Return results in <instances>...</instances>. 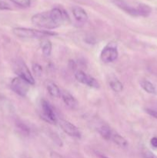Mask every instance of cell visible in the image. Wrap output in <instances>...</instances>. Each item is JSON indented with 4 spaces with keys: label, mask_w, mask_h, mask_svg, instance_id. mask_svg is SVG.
<instances>
[{
    "label": "cell",
    "mask_w": 157,
    "mask_h": 158,
    "mask_svg": "<svg viewBox=\"0 0 157 158\" xmlns=\"http://www.w3.org/2000/svg\"><path fill=\"white\" fill-rule=\"evenodd\" d=\"M16 127L18 128V131H20L22 134L25 136H28L30 134V129L24 123H22V122H17Z\"/></svg>",
    "instance_id": "ac0fdd59"
},
{
    "label": "cell",
    "mask_w": 157,
    "mask_h": 158,
    "mask_svg": "<svg viewBox=\"0 0 157 158\" xmlns=\"http://www.w3.org/2000/svg\"><path fill=\"white\" fill-rule=\"evenodd\" d=\"M42 117L50 123H56L57 119L55 113L50 103L46 100L42 101Z\"/></svg>",
    "instance_id": "52a82bcc"
},
{
    "label": "cell",
    "mask_w": 157,
    "mask_h": 158,
    "mask_svg": "<svg viewBox=\"0 0 157 158\" xmlns=\"http://www.w3.org/2000/svg\"><path fill=\"white\" fill-rule=\"evenodd\" d=\"M146 111L148 114H149L150 116H152V117H155V118L157 119V111L156 110H151V109H146Z\"/></svg>",
    "instance_id": "603a6c76"
},
{
    "label": "cell",
    "mask_w": 157,
    "mask_h": 158,
    "mask_svg": "<svg viewBox=\"0 0 157 158\" xmlns=\"http://www.w3.org/2000/svg\"><path fill=\"white\" fill-rule=\"evenodd\" d=\"M61 97L62 99L63 102H64L65 104L69 107L70 109H76L77 106H78V101L76 100V99L73 97L72 95H71L69 92L67 91H62L61 94Z\"/></svg>",
    "instance_id": "8fae6325"
},
{
    "label": "cell",
    "mask_w": 157,
    "mask_h": 158,
    "mask_svg": "<svg viewBox=\"0 0 157 158\" xmlns=\"http://www.w3.org/2000/svg\"><path fill=\"white\" fill-rule=\"evenodd\" d=\"M57 123L59 125L60 128L66 134L70 136V137H75V138H80L81 137L82 134L80 131L78 129V127H76L72 123H70V122L67 121L66 120H63V119H58L57 120Z\"/></svg>",
    "instance_id": "8992f818"
},
{
    "label": "cell",
    "mask_w": 157,
    "mask_h": 158,
    "mask_svg": "<svg viewBox=\"0 0 157 158\" xmlns=\"http://www.w3.org/2000/svg\"><path fill=\"white\" fill-rule=\"evenodd\" d=\"M150 144L151 146L153 147L154 148H157V137H154L151 139Z\"/></svg>",
    "instance_id": "cb8c5ba5"
},
{
    "label": "cell",
    "mask_w": 157,
    "mask_h": 158,
    "mask_svg": "<svg viewBox=\"0 0 157 158\" xmlns=\"http://www.w3.org/2000/svg\"><path fill=\"white\" fill-rule=\"evenodd\" d=\"M112 141H113L114 143H116L118 146L121 147V148H126L128 146V142L126 139L123 137H122L120 134H119L118 133L115 132V131H112V137H111V140Z\"/></svg>",
    "instance_id": "5bb4252c"
},
{
    "label": "cell",
    "mask_w": 157,
    "mask_h": 158,
    "mask_svg": "<svg viewBox=\"0 0 157 158\" xmlns=\"http://www.w3.org/2000/svg\"><path fill=\"white\" fill-rule=\"evenodd\" d=\"M23 158H31V157H23Z\"/></svg>",
    "instance_id": "d4e9b609"
},
{
    "label": "cell",
    "mask_w": 157,
    "mask_h": 158,
    "mask_svg": "<svg viewBox=\"0 0 157 158\" xmlns=\"http://www.w3.org/2000/svg\"><path fill=\"white\" fill-rule=\"evenodd\" d=\"M11 6L5 1L0 0V10H10Z\"/></svg>",
    "instance_id": "ffe728a7"
},
{
    "label": "cell",
    "mask_w": 157,
    "mask_h": 158,
    "mask_svg": "<svg viewBox=\"0 0 157 158\" xmlns=\"http://www.w3.org/2000/svg\"><path fill=\"white\" fill-rule=\"evenodd\" d=\"M29 83L20 77L14 78L11 82V89L21 97H26L29 90Z\"/></svg>",
    "instance_id": "5b68a950"
},
{
    "label": "cell",
    "mask_w": 157,
    "mask_h": 158,
    "mask_svg": "<svg viewBox=\"0 0 157 158\" xmlns=\"http://www.w3.org/2000/svg\"><path fill=\"white\" fill-rule=\"evenodd\" d=\"M14 35L19 38H43L45 36L55 35L54 32L46 30H37V29H28V28L17 27L12 29Z\"/></svg>",
    "instance_id": "3957f363"
},
{
    "label": "cell",
    "mask_w": 157,
    "mask_h": 158,
    "mask_svg": "<svg viewBox=\"0 0 157 158\" xmlns=\"http://www.w3.org/2000/svg\"><path fill=\"white\" fill-rule=\"evenodd\" d=\"M109 86H110L111 89L116 93H120L123 91V85L119 80H116V79H113L111 80L109 82Z\"/></svg>",
    "instance_id": "e0dca14e"
},
{
    "label": "cell",
    "mask_w": 157,
    "mask_h": 158,
    "mask_svg": "<svg viewBox=\"0 0 157 158\" xmlns=\"http://www.w3.org/2000/svg\"><path fill=\"white\" fill-rule=\"evenodd\" d=\"M98 132L99 133L100 135L106 140H110L111 137H112V130L106 124H101L97 127Z\"/></svg>",
    "instance_id": "7c38bea8"
},
{
    "label": "cell",
    "mask_w": 157,
    "mask_h": 158,
    "mask_svg": "<svg viewBox=\"0 0 157 158\" xmlns=\"http://www.w3.org/2000/svg\"><path fill=\"white\" fill-rule=\"evenodd\" d=\"M118 50L115 47L108 46V47L104 48L103 50L102 51L100 58H101L103 62L106 63H111V62L115 61L117 57H118Z\"/></svg>",
    "instance_id": "9c48e42d"
},
{
    "label": "cell",
    "mask_w": 157,
    "mask_h": 158,
    "mask_svg": "<svg viewBox=\"0 0 157 158\" xmlns=\"http://www.w3.org/2000/svg\"><path fill=\"white\" fill-rule=\"evenodd\" d=\"M32 69H33V71L35 73H36L37 75H38V74H40L42 73V67L39 66V65L38 64H34L33 66H32Z\"/></svg>",
    "instance_id": "7402d4cb"
},
{
    "label": "cell",
    "mask_w": 157,
    "mask_h": 158,
    "mask_svg": "<svg viewBox=\"0 0 157 158\" xmlns=\"http://www.w3.org/2000/svg\"><path fill=\"white\" fill-rule=\"evenodd\" d=\"M140 86H141V87L143 88L146 92H147L148 94H156V89H155V86H154L151 82L148 81V80H142V81L140 82Z\"/></svg>",
    "instance_id": "9a60e30c"
},
{
    "label": "cell",
    "mask_w": 157,
    "mask_h": 158,
    "mask_svg": "<svg viewBox=\"0 0 157 158\" xmlns=\"http://www.w3.org/2000/svg\"><path fill=\"white\" fill-rule=\"evenodd\" d=\"M72 14L74 18L77 22L81 23H85L88 20V14L84 9L79 6H74L72 7Z\"/></svg>",
    "instance_id": "30bf717a"
},
{
    "label": "cell",
    "mask_w": 157,
    "mask_h": 158,
    "mask_svg": "<svg viewBox=\"0 0 157 158\" xmlns=\"http://www.w3.org/2000/svg\"><path fill=\"white\" fill-rule=\"evenodd\" d=\"M41 47L42 50V53L44 54L46 56H49L52 52V43L49 40H42L41 43Z\"/></svg>",
    "instance_id": "2e32d148"
},
{
    "label": "cell",
    "mask_w": 157,
    "mask_h": 158,
    "mask_svg": "<svg viewBox=\"0 0 157 158\" xmlns=\"http://www.w3.org/2000/svg\"><path fill=\"white\" fill-rule=\"evenodd\" d=\"M32 24L46 29H54L69 23V16L66 10L60 7H55L51 10L39 12L32 15Z\"/></svg>",
    "instance_id": "6da1fadb"
},
{
    "label": "cell",
    "mask_w": 157,
    "mask_h": 158,
    "mask_svg": "<svg viewBox=\"0 0 157 158\" xmlns=\"http://www.w3.org/2000/svg\"><path fill=\"white\" fill-rule=\"evenodd\" d=\"M13 70L18 75V77L26 80L30 85L35 84V80L29 68L22 60H16L13 63Z\"/></svg>",
    "instance_id": "277c9868"
},
{
    "label": "cell",
    "mask_w": 157,
    "mask_h": 158,
    "mask_svg": "<svg viewBox=\"0 0 157 158\" xmlns=\"http://www.w3.org/2000/svg\"><path fill=\"white\" fill-rule=\"evenodd\" d=\"M17 6L22 8H28L31 6V0H11Z\"/></svg>",
    "instance_id": "d6986e66"
},
{
    "label": "cell",
    "mask_w": 157,
    "mask_h": 158,
    "mask_svg": "<svg viewBox=\"0 0 157 158\" xmlns=\"http://www.w3.org/2000/svg\"><path fill=\"white\" fill-rule=\"evenodd\" d=\"M112 2L122 10L133 16L146 17L150 15L152 12V9L146 4L140 3L135 6H133L125 0H112Z\"/></svg>",
    "instance_id": "7a4b0ae2"
},
{
    "label": "cell",
    "mask_w": 157,
    "mask_h": 158,
    "mask_svg": "<svg viewBox=\"0 0 157 158\" xmlns=\"http://www.w3.org/2000/svg\"><path fill=\"white\" fill-rule=\"evenodd\" d=\"M143 154L144 158H157L156 155H155L153 153L151 152L150 151H148V150H146V151H143Z\"/></svg>",
    "instance_id": "44dd1931"
},
{
    "label": "cell",
    "mask_w": 157,
    "mask_h": 158,
    "mask_svg": "<svg viewBox=\"0 0 157 158\" xmlns=\"http://www.w3.org/2000/svg\"><path fill=\"white\" fill-rule=\"evenodd\" d=\"M75 77L77 81L79 83H83V84L86 85V86H89V87L92 88H99V84L97 82V80L95 78H93L91 76L88 75L86 73L83 72L82 70H78L75 73Z\"/></svg>",
    "instance_id": "ba28073f"
},
{
    "label": "cell",
    "mask_w": 157,
    "mask_h": 158,
    "mask_svg": "<svg viewBox=\"0 0 157 158\" xmlns=\"http://www.w3.org/2000/svg\"><path fill=\"white\" fill-rule=\"evenodd\" d=\"M46 89L52 97H56V98L61 97L62 91L60 90L58 86L53 82H48L47 84H46Z\"/></svg>",
    "instance_id": "4fadbf2b"
}]
</instances>
